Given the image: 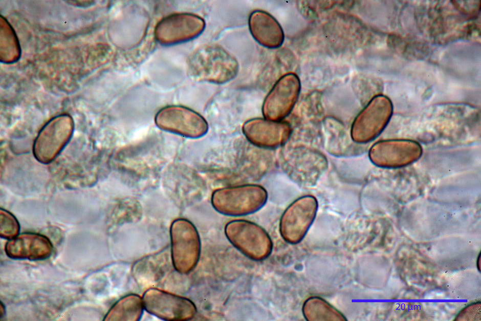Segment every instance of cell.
<instances>
[{"label":"cell","mask_w":481,"mask_h":321,"mask_svg":"<svg viewBox=\"0 0 481 321\" xmlns=\"http://www.w3.org/2000/svg\"><path fill=\"white\" fill-rule=\"evenodd\" d=\"M268 195L258 184H245L215 190L211 204L220 213L228 216H243L256 212L266 204Z\"/></svg>","instance_id":"1"},{"label":"cell","mask_w":481,"mask_h":321,"mask_svg":"<svg viewBox=\"0 0 481 321\" xmlns=\"http://www.w3.org/2000/svg\"><path fill=\"white\" fill-rule=\"evenodd\" d=\"M189 65L200 78L216 84L233 79L239 69L235 57L217 45L204 46L196 50L190 58Z\"/></svg>","instance_id":"2"},{"label":"cell","mask_w":481,"mask_h":321,"mask_svg":"<svg viewBox=\"0 0 481 321\" xmlns=\"http://www.w3.org/2000/svg\"><path fill=\"white\" fill-rule=\"evenodd\" d=\"M224 232L231 244L252 260H264L272 252L273 243L268 233L254 222L242 219L231 220L226 224Z\"/></svg>","instance_id":"3"},{"label":"cell","mask_w":481,"mask_h":321,"mask_svg":"<svg viewBox=\"0 0 481 321\" xmlns=\"http://www.w3.org/2000/svg\"><path fill=\"white\" fill-rule=\"evenodd\" d=\"M72 117L67 114L52 118L40 130L33 144L35 159L43 164L53 161L70 140L74 132Z\"/></svg>","instance_id":"4"},{"label":"cell","mask_w":481,"mask_h":321,"mask_svg":"<svg viewBox=\"0 0 481 321\" xmlns=\"http://www.w3.org/2000/svg\"><path fill=\"white\" fill-rule=\"evenodd\" d=\"M171 259L176 270L188 274L196 266L200 259L201 242L194 225L186 219H179L171 229Z\"/></svg>","instance_id":"5"},{"label":"cell","mask_w":481,"mask_h":321,"mask_svg":"<svg viewBox=\"0 0 481 321\" xmlns=\"http://www.w3.org/2000/svg\"><path fill=\"white\" fill-rule=\"evenodd\" d=\"M142 300L148 313L164 320H191L197 311L194 304L188 298L157 288L147 290Z\"/></svg>","instance_id":"6"},{"label":"cell","mask_w":481,"mask_h":321,"mask_svg":"<svg viewBox=\"0 0 481 321\" xmlns=\"http://www.w3.org/2000/svg\"><path fill=\"white\" fill-rule=\"evenodd\" d=\"M300 90V83L294 73L285 74L276 82L265 99L262 112L265 118L279 121L293 108Z\"/></svg>","instance_id":"7"},{"label":"cell","mask_w":481,"mask_h":321,"mask_svg":"<svg viewBox=\"0 0 481 321\" xmlns=\"http://www.w3.org/2000/svg\"><path fill=\"white\" fill-rule=\"evenodd\" d=\"M243 132L253 145L270 148L283 144L290 135V129L286 123L266 118H254L244 123Z\"/></svg>","instance_id":"8"},{"label":"cell","mask_w":481,"mask_h":321,"mask_svg":"<svg viewBox=\"0 0 481 321\" xmlns=\"http://www.w3.org/2000/svg\"><path fill=\"white\" fill-rule=\"evenodd\" d=\"M304 201L298 200L292 203L283 213L279 224L281 237L288 243L296 244L304 237L313 221L316 207H306Z\"/></svg>","instance_id":"9"},{"label":"cell","mask_w":481,"mask_h":321,"mask_svg":"<svg viewBox=\"0 0 481 321\" xmlns=\"http://www.w3.org/2000/svg\"><path fill=\"white\" fill-rule=\"evenodd\" d=\"M5 250L7 255L13 259L43 260L52 254L53 245L43 235L25 232L10 239Z\"/></svg>","instance_id":"10"},{"label":"cell","mask_w":481,"mask_h":321,"mask_svg":"<svg viewBox=\"0 0 481 321\" xmlns=\"http://www.w3.org/2000/svg\"><path fill=\"white\" fill-rule=\"evenodd\" d=\"M203 19L192 14H180L170 16L158 28V36L166 41L181 42L199 35L204 30Z\"/></svg>","instance_id":"11"},{"label":"cell","mask_w":481,"mask_h":321,"mask_svg":"<svg viewBox=\"0 0 481 321\" xmlns=\"http://www.w3.org/2000/svg\"><path fill=\"white\" fill-rule=\"evenodd\" d=\"M249 28L254 39L268 48H277L283 42L285 35L278 21L269 13L255 10L249 16Z\"/></svg>","instance_id":"12"},{"label":"cell","mask_w":481,"mask_h":321,"mask_svg":"<svg viewBox=\"0 0 481 321\" xmlns=\"http://www.w3.org/2000/svg\"><path fill=\"white\" fill-rule=\"evenodd\" d=\"M144 309L142 298L136 294H129L115 303L103 320H139Z\"/></svg>","instance_id":"13"},{"label":"cell","mask_w":481,"mask_h":321,"mask_svg":"<svg viewBox=\"0 0 481 321\" xmlns=\"http://www.w3.org/2000/svg\"><path fill=\"white\" fill-rule=\"evenodd\" d=\"M0 61L6 64L18 61L21 55V49L16 32L8 20L1 15Z\"/></svg>","instance_id":"14"},{"label":"cell","mask_w":481,"mask_h":321,"mask_svg":"<svg viewBox=\"0 0 481 321\" xmlns=\"http://www.w3.org/2000/svg\"><path fill=\"white\" fill-rule=\"evenodd\" d=\"M302 313L308 321L346 320L345 316L327 301L318 296H312L303 303Z\"/></svg>","instance_id":"15"},{"label":"cell","mask_w":481,"mask_h":321,"mask_svg":"<svg viewBox=\"0 0 481 321\" xmlns=\"http://www.w3.org/2000/svg\"><path fill=\"white\" fill-rule=\"evenodd\" d=\"M1 237L11 239L18 234L20 226L16 218L8 211L1 208Z\"/></svg>","instance_id":"16"}]
</instances>
